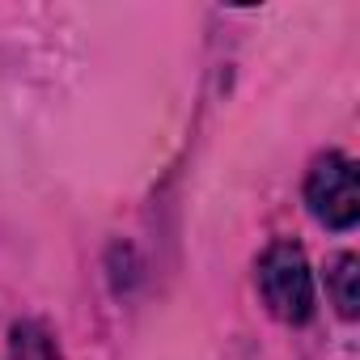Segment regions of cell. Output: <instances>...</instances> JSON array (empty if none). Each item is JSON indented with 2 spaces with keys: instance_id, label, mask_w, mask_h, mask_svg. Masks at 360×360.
<instances>
[{
  "instance_id": "2",
  "label": "cell",
  "mask_w": 360,
  "mask_h": 360,
  "mask_svg": "<svg viewBox=\"0 0 360 360\" xmlns=\"http://www.w3.org/2000/svg\"><path fill=\"white\" fill-rule=\"evenodd\" d=\"M305 204L318 225L326 229H352L360 217V191H356V165L343 153H322L309 165L305 178Z\"/></svg>"
},
{
  "instance_id": "4",
  "label": "cell",
  "mask_w": 360,
  "mask_h": 360,
  "mask_svg": "<svg viewBox=\"0 0 360 360\" xmlns=\"http://www.w3.org/2000/svg\"><path fill=\"white\" fill-rule=\"evenodd\" d=\"M9 360H60V343L43 322L26 318L9 330Z\"/></svg>"
},
{
  "instance_id": "3",
  "label": "cell",
  "mask_w": 360,
  "mask_h": 360,
  "mask_svg": "<svg viewBox=\"0 0 360 360\" xmlns=\"http://www.w3.org/2000/svg\"><path fill=\"white\" fill-rule=\"evenodd\" d=\"M326 292L343 318H356L360 305V259L356 255H335L326 267Z\"/></svg>"
},
{
  "instance_id": "1",
  "label": "cell",
  "mask_w": 360,
  "mask_h": 360,
  "mask_svg": "<svg viewBox=\"0 0 360 360\" xmlns=\"http://www.w3.org/2000/svg\"><path fill=\"white\" fill-rule=\"evenodd\" d=\"M255 280H259L263 305L280 322H288V326L309 322V314H314V276H309L305 250L297 242H271L259 259Z\"/></svg>"
}]
</instances>
